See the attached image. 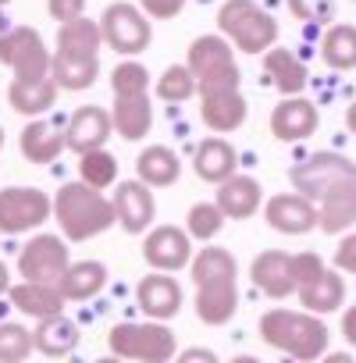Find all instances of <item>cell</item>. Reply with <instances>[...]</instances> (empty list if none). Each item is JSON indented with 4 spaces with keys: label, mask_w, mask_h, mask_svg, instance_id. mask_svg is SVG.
<instances>
[{
    "label": "cell",
    "mask_w": 356,
    "mask_h": 363,
    "mask_svg": "<svg viewBox=\"0 0 356 363\" xmlns=\"http://www.w3.org/2000/svg\"><path fill=\"white\" fill-rule=\"evenodd\" d=\"M104 47V29L100 22H89L86 15L72 18V22H61V33H57V54H100Z\"/></svg>",
    "instance_id": "cell-33"
},
{
    "label": "cell",
    "mask_w": 356,
    "mask_h": 363,
    "mask_svg": "<svg viewBox=\"0 0 356 363\" xmlns=\"http://www.w3.org/2000/svg\"><path fill=\"white\" fill-rule=\"evenodd\" d=\"M189 4V0H139V8L153 18V22H167V18H178L182 15V8Z\"/></svg>",
    "instance_id": "cell-42"
},
{
    "label": "cell",
    "mask_w": 356,
    "mask_h": 363,
    "mask_svg": "<svg viewBox=\"0 0 356 363\" xmlns=\"http://www.w3.org/2000/svg\"><path fill=\"white\" fill-rule=\"evenodd\" d=\"M36 352V338L29 328L4 320L0 324V363H22Z\"/></svg>",
    "instance_id": "cell-38"
},
{
    "label": "cell",
    "mask_w": 356,
    "mask_h": 363,
    "mask_svg": "<svg viewBox=\"0 0 356 363\" xmlns=\"http://www.w3.org/2000/svg\"><path fill=\"white\" fill-rule=\"evenodd\" d=\"M143 260L153 271H182L193 264V235L186 228H174V225H157L146 228L143 239Z\"/></svg>",
    "instance_id": "cell-12"
},
{
    "label": "cell",
    "mask_w": 356,
    "mask_h": 363,
    "mask_svg": "<svg viewBox=\"0 0 356 363\" xmlns=\"http://www.w3.org/2000/svg\"><path fill=\"white\" fill-rule=\"evenodd\" d=\"M264 203V189L260 182L250 174H228L221 186H218V207L232 218V221H246L260 211Z\"/></svg>",
    "instance_id": "cell-21"
},
{
    "label": "cell",
    "mask_w": 356,
    "mask_h": 363,
    "mask_svg": "<svg viewBox=\"0 0 356 363\" xmlns=\"http://www.w3.org/2000/svg\"><path fill=\"white\" fill-rule=\"evenodd\" d=\"M50 214H54V203L36 186H8V189H0V232L4 235L36 232L40 225L50 221Z\"/></svg>",
    "instance_id": "cell-8"
},
{
    "label": "cell",
    "mask_w": 356,
    "mask_h": 363,
    "mask_svg": "<svg viewBox=\"0 0 356 363\" xmlns=\"http://www.w3.org/2000/svg\"><path fill=\"white\" fill-rule=\"evenodd\" d=\"M57 89H61V86L54 82V75L11 79V86H8V104H11V111H18V114H26V118H40V114H47V111L54 107Z\"/></svg>",
    "instance_id": "cell-23"
},
{
    "label": "cell",
    "mask_w": 356,
    "mask_h": 363,
    "mask_svg": "<svg viewBox=\"0 0 356 363\" xmlns=\"http://www.w3.org/2000/svg\"><path fill=\"white\" fill-rule=\"evenodd\" d=\"M196 281V317L207 328H221L239 310V264L228 250L207 246L193 257Z\"/></svg>",
    "instance_id": "cell-1"
},
{
    "label": "cell",
    "mask_w": 356,
    "mask_h": 363,
    "mask_svg": "<svg viewBox=\"0 0 356 363\" xmlns=\"http://www.w3.org/2000/svg\"><path fill=\"white\" fill-rule=\"evenodd\" d=\"M182 363H193V359H204V363H218V356L211 352V349H186L182 356H178Z\"/></svg>",
    "instance_id": "cell-46"
},
{
    "label": "cell",
    "mask_w": 356,
    "mask_h": 363,
    "mask_svg": "<svg viewBox=\"0 0 356 363\" xmlns=\"http://www.w3.org/2000/svg\"><path fill=\"white\" fill-rule=\"evenodd\" d=\"M100 29H104V43L121 54V57H135L150 47L153 40V26H150V15L135 4H107V11L100 15Z\"/></svg>",
    "instance_id": "cell-7"
},
{
    "label": "cell",
    "mask_w": 356,
    "mask_h": 363,
    "mask_svg": "<svg viewBox=\"0 0 356 363\" xmlns=\"http://www.w3.org/2000/svg\"><path fill=\"white\" fill-rule=\"evenodd\" d=\"M250 114V104L243 96L239 86H214V89H200V118L211 132L228 135L235 128H243Z\"/></svg>",
    "instance_id": "cell-13"
},
{
    "label": "cell",
    "mask_w": 356,
    "mask_h": 363,
    "mask_svg": "<svg viewBox=\"0 0 356 363\" xmlns=\"http://www.w3.org/2000/svg\"><path fill=\"white\" fill-rule=\"evenodd\" d=\"M33 338H36V352L43 356H68L75 345H79V324L61 313H50V317H40L36 328H33Z\"/></svg>",
    "instance_id": "cell-31"
},
{
    "label": "cell",
    "mask_w": 356,
    "mask_h": 363,
    "mask_svg": "<svg viewBox=\"0 0 356 363\" xmlns=\"http://www.w3.org/2000/svg\"><path fill=\"white\" fill-rule=\"evenodd\" d=\"M114 214H118V225L128 235H139V232L153 228V218H157L153 186H146L143 178L118 182V189H114Z\"/></svg>",
    "instance_id": "cell-14"
},
{
    "label": "cell",
    "mask_w": 356,
    "mask_h": 363,
    "mask_svg": "<svg viewBox=\"0 0 356 363\" xmlns=\"http://www.w3.org/2000/svg\"><path fill=\"white\" fill-rule=\"evenodd\" d=\"M324 271V260L317 253H292V274H296V289L306 285L310 278H317Z\"/></svg>",
    "instance_id": "cell-41"
},
{
    "label": "cell",
    "mask_w": 356,
    "mask_h": 363,
    "mask_svg": "<svg viewBox=\"0 0 356 363\" xmlns=\"http://www.w3.org/2000/svg\"><path fill=\"white\" fill-rule=\"evenodd\" d=\"M50 50L43 43V36L29 26H18L11 33L0 36V65H8L15 72V79H40L50 75Z\"/></svg>",
    "instance_id": "cell-10"
},
{
    "label": "cell",
    "mask_w": 356,
    "mask_h": 363,
    "mask_svg": "<svg viewBox=\"0 0 356 363\" xmlns=\"http://www.w3.org/2000/svg\"><path fill=\"white\" fill-rule=\"evenodd\" d=\"M335 267L345 274H356V232L342 235V242L335 246Z\"/></svg>",
    "instance_id": "cell-43"
},
{
    "label": "cell",
    "mask_w": 356,
    "mask_h": 363,
    "mask_svg": "<svg viewBox=\"0 0 356 363\" xmlns=\"http://www.w3.org/2000/svg\"><path fill=\"white\" fill-rule=\"evenodd\" d=\"M50 75L61 89L79 93L89 89L100 79V54H54L50 61Z\"/></svg>",
    "instance_id": "cell-29"
},
{
    "label": "cell",
    "mask_w": 356,
    "mask_h": 363,
    "mask_svg": "<svg viewBox=\"0 0 356 363\" xmlns=\"http://www.w3.org/2000/svg\"><path fill=\"white\" fill-rule=\"evenodd\" d=\"M289 182H292L296 193H303V196H310L317 203L331 186H338V182H356V164L349 157H342V153L324 150V153H313V157L299 160L289 171Z\"/></svg>",
    "instance_id": "cell-9"
},
{
    "label": "cell",
    "mask_w": 356,
    "mask_h": 363,
    "mask_svg": "<svg viewBox=\"0 0 356 363\" xmlns=\"http://www.w3.org/2000/svg\"><path fill=\"white\" fill-rule=\"evenodd\" d=\"M150 72L146 65H139L135 57H125L121 65H114L111 72V89L114 96H139V93H150Z\"/></svg>",
    "instance_id": "cell-39"
},
{
    "label": "cell",
    "mask_w": 356,
    "mask_h": 363,
    "mask_svg": "<svg viewBox=\"0 0 356 363\" xmlns=\"http://www.w3.org/2000/svg\"><path fill=\"white\" fill-rule=\"evenodd\" d=\"M356 225V182H338L317 200V228L328 235H342Z\"/></svg>",
    "instance_id": "cell-20"
},
{
    "label": "cell",
    "mask_w": 356,
    "mask_h": 363,
    "mask_svg": "<svg viewBox=\"0 0 356 363\" xmlns=\"http://www.w3.org/2000/svg\"><path fill=\"white\" fill-rule=\"evenodd\" d=\"M321 57L335 72L356 68V26H331L321 40Z\"/></svg>",
    "instance_id": "cell-34"
},
{
    "label": "cell",
    "mask_w": 356,
    "mask_h": 363,
    "mask_svg": "<svg viewBox=\"0 0 356 363\" xmlns=\"http://www.w3.org/2000/svg\"><path fill=\"white\" fill-rule=\"evenodd\" d=\"M264 218L282 235H306L317 228V203L303 193H278L264 203Z\"/></svg>",
    "instance_id": "cell-15"
},
{
    "label": "cell",
    "mask_w": 356,
    "mask_h": 363,
    "mask_svg": "<svg viewBox=\"0 0 356 363\" xmlns=\"http://www.w3.org/2000/svg\"><path fill=\"white\" fill-rule=\"evenodd\" d=\"M186 65L193 68L200 89L239 86V82H243V75H239V61H235V47H232V40H228L225 33L196 36V40L189 43Z\"/></svg>",
    "instance_id": "cell-6"
},
{
    "label": "cell",
    "mask_w": 356,
    "mask_h": 363,
    "mask_svg": "<svg viewBox=\"0 0 356 363\" xmlns=\"http://www.w3.org/2000/svg\"><path fill=\"white\" fill-rule=\"evenodd\" d=\"M289 11H292L299 22L324 26V22L335 18V0H289Z\"/></svg>",
    "instance_id": "cell-40"
},
{
    "label": "cell",
    "mask_w": 356,
    "mask_h": 363,
    "mask_svg": "<svg viewBox=\"0 0 356 363\" xmlns=\"http://www.w3.org/2000/svg\"><path fill=\"white\" fill-rule=\"evenodd\" d=\"M54 218L61 225V235L68 242H89L96 235H104L107 228L118 225L114 214V200L104 196V189H93L86 182H68L54 196Z\"/></svg>",
    "instance_id": "cell-2"
},
{
    "label": "cell",
    "mask_w": 356,
    "mask_h": 363,
    "mask_svg": "<svg viewBox=\"0 0 356 363\" xmlns=\"http://www.w3.org/2000/svg\"><path fill=\"white\" fill-rule=\"evenodd\" d=\"M111 121H114V132H118L121 139H128V143L146 139V135H150V128H153L150 93H139V96H114Z\"/></svg>",
    "instance_id": "cell-25"
},
{
    "label": "cell",
    "mask_w": 356,
    "mask_h": 363,
    "mask_svg": "<svg viewBox=\"0 0 356 363\" xmlns=\"http://www.w3.org/2000/svg\"><path fill=\"white\" fill-rule=\"evenodd\" d=\"M72 257H68V242L61 235H50V232H40L33 235L22 253H18V274L29 278V281H50L57 285L61 274L68 271Z\"/></svg>",
    "instance_id": "cell-11"
},
{
    "label": "cell",
    "mask_w": 356,
    "mask_h": 363,
    "mask_svg": "<svg viewBox=\"0 0 356 363\" xmlns=\"http://www.w3.org/2000/svg\"><path fill=\"white\" fill-rule=\"evenodd\" d=\"M218 29L243 54H264L278 40V22L257 4V0H225L218 11Z\"/></svg>",
    "instance_id": "cell-5"
},
{
    "label": "cell",
    "mask_w": 356,
    "mask_h": 363,
    "mask_svg": "<svg viewBox=\"0 0 356 363\" xmlns=\"http://www.w3.org/2000/svg\"><path fill=\"white\" fill-rule=\"evenodd\" d=\"M225 221H228V214L218 207V200H214V203H193L189 214H186V232H189L196 242H214V239L221 235Z\"/></svg>",
    "instance_id": "cell-36"
},
{
    "label": "cell",
    "mask_w": 356,
    "mask_h": 363,
    "mask_svg": "<svg viewBox=\"0 0 356 363\" xmlns=\"http://www.w3.org/2000/svg\"><path fill=\"white\" fill-rule=\"evenodd\" d=\"M0 150H4V128H0Z\"/></svg>",
    "instance_id": "cell-49"
},
{
    "label": "cell",
    "mask_w": 356,
    "mask_h": 363,
    "mask_svg": "<svg viewBox=\"0 0 356 363\" xmlns=\"http://www.w3.org/2000/svg\"><path fill=\"white\" fill-rule=\"evenodd\" d=\"M18 143H22V157H26L29 164H54V160L68 150L65 132H57V128H54L50 121H43V118H33V121L22 128Z\"/></svg>",
    "instance_id": "cell-26"
},
{
    "label": "cell",
    "mask_w": 356,
    "mask_h": 363,
    "mask_svg": "<svg viewBox=\"0 0 356 363\" xmlns=\"http://www.w3.org/2000/svg\"><path fill=\"white\" fill-rule=\"evenodd\" d=\"M47 11L54 22H72V18L86 15V0H47Z\"/></svg>",
    "instance_id": "cell-44"
},
{
    "label": "cell",
    "mask_w": 356,
    "mask_h": 363,
    "mask_svg": "<svg viewBox=\"0 0 356 363\" xmlns=\"http://www.w3.org/2000/svg\"><path fill=\"white\" fill-rule=\"evenodd\" d=\"M8 4H11V0H0V8H8Z\"/></svg>",
    "instance_id": "cell-50"
},
{
    "label": "cell",
    "mask_w": 356,
    "mask_h": 363,
    "mask_svg": "<svg viewBox=\"0 0 356 363\" xmlns=\"http://www.w3.org/2000/svg\"><path fill=\"white\" fill-rule=\"evenodd\" d=\"M135 303L153 320H171L182 310V285L171 278V271H150L135 285Z\"/></svg>",
    "instance_id": "cell-17"
},
{
    "label": "cell",
    "mask_w": 356,
    "mask_h": 363,
    "mask_svg": "<svg viewBox=\"0 0 356 363\" xmlns=\"http://www.w3.org/2000/svg\"><path fill=\"white\" fill-rule=\"evenodd\" d=\"M345 128L356 135V96H352V104L345 107Z\"/></svg>",
    "instance_id": "cell-48"
},
{
    "label": "cell",
    "mask_w": 356,
    "mask_h": 363,
    "mask_svg": "<svg viewBox=\"0 0 356 363\" xmlns=\"http://www.w3.org/2000/svg\"><path fill=\"white\" fill-rule=\"evenodd\" d=\"M260 338L292 356V359H321L328 352V324L321 320V313H310V310H267L260 317Z\"/></svg>",
    "instance_id": "cell-3"
},
{
    "label": "cell",
    "mask_w": 356,
    "mask_h": 363,
    "mask_svg": "<svg viewBox=\"0 0 356 363\" xmlns=\"http://www.w3.org/2000/svg\"><path fill=\"white\" fill-rule=\"evenodd\" d=\"M321 125V114H317V104L306 100V96H285L274 111H271V135L282 139V143H303L317 132Z\"/></svg>",
    "instance_id": "cell-16"
},
{
    "label": "cell",
    "mask_w": 356,
    "mask_h": 363,
    "mask_svg": "<svg viewBox=\"0 0 356 363\" xmlns=\"http://www.w3.org/2000/svg\"><path fill=\"white\" fill-rule=\"evenodd\" d=\"M111 132H114L111 111H104V107H96V104H86V107H79V111L68 118L65 139H68V150H75V153H86V150L107 146Z\"/></svg>",
    "instance_id": "cell-18"
},
{
    "label": "cell",
    "mask_w": 356,
    "mask_h": 363,
    "mask_svg": "<svg viewBox=\"0 0 356 363\" xmlns=\"http://www.w3.org/2000/svg\"><path fill=\"white\" fill-rule=\"evenodd\" d=\"M153 89H157V96L167 100V104H182V100H189L193 93H200L196 75H193L189 65H171V68H164V75L153 82Z\"/></svg>",
    "instance_id": "cell-37"
},
{
    "label": "cell",
    "mask_w": 356,
    "mask_h": 363,
    "mask_svg": "<svg viewBox=\"0 0 356 363\" xmlns=\"http://www.w3.org/2000/svg\"><path fill=\"white\" fill-rule=\"evenodd\" d=\"M342 335H345L349 345H356V306H349V310L342 313Z\"/></svg>",
    "instance_id": "cell-45"
},
{
    "label": "cell",
    "mask_w": 356,
    "mask_h": 363,
    "mask_svg": "<svg viewBox=\"0 0 356 363\" xmlns=\"http://www.w3.org/2000/svg\"><path fill=\"white\" fill-rule=\"evenodd\" d=\"M135 174L146 182V186H153V189H167V186H174V182L182 178V160H178V153L171 146L153 143V146H146L139 153Z\"/></svg>",
    "instance_id": "cell-28"
},
{
    "label": "cell",
    "mask_w": 356,
    "mask_h": 363,
    "mask_svg": "<svg viewBox=\"0 0 356 363\" xmlns=\"http://www.w3.org/2000/svg\"><path fill=\"white\" fill-rule=\"evenodd\" d=\"M107 345L118 359H135V363H167L178 356V338L167 328V320H121L107 331Z\"/></svg>",
    "instance_id": "cell-4"
},
{
    "label": "cell",
    "mask_w": 356,
    "mask_h": 363,
    "mask_svg": "<svg viewBox=\"0 0 356 363\" xmlns=\"http://www.w3.org/2000/svg\"><path fill=\"white\" fill-rule=\"evenodd\" d=\"M61 292L68 303H86L93 296L104 292L107 285V267L100 260H79V264H68V271L61 274Z\"/></svg>",
    "instance_id": "cell-32"
},
{
    "label": "cell",
    "mask_w": 356,
    "mask_h": 363,
    "mask_svg": "<svg viewBox=\"0 0 356 363\" xmlns=\"http://www.w3.org/2000/svg\"><path fill=\"white\" fill-rule=\"evenodd\" d=\"M235 167H239V153H235V146H232L228 139H221V135L204 139V143L196 146V153H193V171H196L204 182H211V186H221L228 174H235Z\"/></svg>",
    "instance_id": "cell-24"
},
{
    "label": "cell",
    "mask_w": 356,
    "mask_h": 363,
    "mask_svg": "<svg viewBox=\"0 0 356 363\" xmlns=\"http://www.w3.org/2000/svg\"><path fill=\"white\" fill-rule=\"evenodd\" d=\"M250 278L253 285L271 296V299H285L296 292V274H292V253L282 250H264L253 264H250Z\"/></svg>",
    "instance_id": "cell-19"
},
{
    "label": "cell",
    "mask_w": 356,
    "mask_h": 363,
    "mask_svg": "<svg viewBox=\"0 0 356 363\" xmlns=\"http://www.w3.org/2000/svg\"><path fill=\"white\" fill-rule=\"evenodd\" d=\"M264 72H267V79H271V86L282 93V96H296V93H303L306 89V65L292 54V50H285V47H267L264 50Z\"/></svg>",
    "instance_id": "cell-27"
},
{
    "label": "cell",
    "mask_w": 356,
    "mask_h": 363,
    "mask_svg": "<svg viewBox=\"0 0 356 363\" xmlns=\"http://www.w3.org/2000/svg\"><path fill=\"white\" fill-rule=\"evenodd\" d=\"M79 178L86 182V186H93V189L118 186V157L107 146H96V150L79 153Z\"/></svg>",
    "instance_id": "cell-35"
},
{
    "label": "cell",
    "mask_w": 356,
    "mask_h": 363,
    "mask_svg": "<svg viewBox=\"0 0 356 363\" xmlns=\"http://www.w3.org/2000/svg\"><path fill=\"white\" fill-rule=\"evenodd\" d=\"M11 289V271H8V264L4 260H0V296H4Z\"/></svg>",
    "instance_id": "cell-47"
},
{
    "label": "cell",
    "mask_w": 356,
    "mask_h": 363,
    "mask_svg": "<svg viewBox=\"0 0 356 363\" xmlns=\"http://www.w3.org/2000/svg\"><path fill=\"white\" fill-rule=\"evenodd\" d=\"M8 296H11V306L18 310V313H26V317H50V313H61L65 310V292H61V285H50V281H29V278H22V285H11L8 289Z\"/></svg>",
    "instance_id": "cell-22"
},
{
    "label": "cell",
    "mask_w": 356,
    "mask_h": 363,
    "mask_svg": "<svg viewBox=\"0 0 356 363\" xmlns=\"http://www.w3.org/2000/svg\"><path fill=\"white\" fill-rule=\"evenodd\" d=\"M296 296H299V303L310 313H331V310H338L345 303V281L338 278V267H324L317 278L299 285Z\"/></svg>",
    "instance_id": "cell-30"
}]
</instances>
